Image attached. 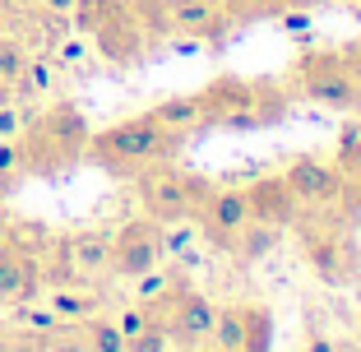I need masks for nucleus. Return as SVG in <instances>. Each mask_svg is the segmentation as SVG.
Masks as SVG:
<instances>
[{"mask_svg":"<svg viewBox=\"0 0 361 352\" xmlns=\"http://www.w3.org/2000/svg\"><path fill=\"white\" fill-rule=\"evenodd\" d=\"M23 167H42V171H56L65 162H75L79 153L88 149V121L75 102H56L47 107L37 121H23Z\"/></svg>","mask_w":361,"mask_h":352,"instance_id":"obj_1","label":"nucleus"},{"mask_svg":"<svg viewBox=\"0 0 361 352\" xmlns=\"http://www.w3.org/2000/svg\"><path fill=\"white\" fill-rule=\"evenodd\" d=\"M176 149H180V135L162 130L153 116H130L121 126L102 130V135H88V153L102 167H144V162L171 158Z\"/></svg>","mask_w":361,"mask_h":352,"instance_id":"obj_2","label":"nucleus"},{"mask_svg":"<svg viewBox=\"0 0 361 352\" xmlns=\"http://www.w3.org/2000/svg\"><path fill=\"white\" fill-rule=\"evenodd\" d=\"M139 200L149 209V218L158 227H176L180 218H190L204 200H209V186L180 176V171H167V167H153L139 176Z\"/></svg>","mask_w":361,"mask_h":352,"instance_id":"obj_3","label":"nucleus"},{"mask_svg":"<svg viewBox=\"0 0 361 352\" xmlns=\"http://www.w3.org/2000/svg\"><path fill=\"white\" fill-rule=\"evenodd\" d=\"M301 88H306L315 102L324 107H338V111H357L361 107V84L352 75V65L334 51H306L297 65Z\"/></svg>","mask_w":361,"mask_h":352,"instance_id":"obj_4","label":"nucleus"},{"mask_svg":"<svg viewBox=\"0 0 361 352\" xmlns=\"http://www.w3.org/2000/svg\"><path fill=\"white\" fill-rule=\"evenodd\" d=\"M162 260V227L153 218H130L111 232V274L116 278H144Z\"/></svg>","mask_w":361,"mask_h":352,"instance_id":"obj_5","label":"nucleus"},{"mask_svg":"<svg viewBox=\"0 0 361 352\" xmlns=\"http://www.w3.org/2000/svg\"><path fill=\"white\" fill-rule=\"evenodd\" d=\"M158 23L185 37H204V42H223V32L232 28V14L223 10V0H153Z\"/></svg>","mask_w":361,"mask_h":352,"instance_id":"obj_6","label":"nucleus"},{"mask_svg":"<svg viewBox=\"0 0 361 352\" xmlns=\"http://www.w3.org/2000/svg\"><path fill=\"white\" fill-rule=\"evenodd\" d=\"M42 283L47 269L37 265V255L5 236V245H0V306H28L42 292Z\"/></svg>","mask_w":361,"mask_h":352,"instance_id":"obj_7","label":"nucleus"},{"mask_svg":"<svg viewBox=\"0 0 361 352\" xmlns=\"http://www.w3.org/2000/svg\"><path fill=\"white\" fill-rule=\"evenodd\" d=\"M93 37H97V51H102L106 61L130 65V61H139V51H144V14H135V5L126 0Z\"/></svg>","mask_w":361,"mask_h":352,"instance_id":"obj_8","label":"nucleus"},{"mask_svg":"<svg viewBox=\"0 0 361 352\" xmlns=\"http://www.w3.org/2000/svg\"><path fill=\"white\" fill-rule=\"evenodd\" d=\"M213 320H218V306H213L204 292H180L176 306L167 310V334L171 343H204L213 334Z\"/></svg>","mask_w":361,"mask_h":352,"instance_id":"obj_9","label":"nucleus"},{"mask_svg":"<svg viewBox=\"0 0 361 352\" xmlns=\"http://www.w3.org/2000/svg\"><path fill=\"white\" fill-rule=\"evenodd\" d=\"M245 200H250V223H269V227H292L297 223V195L287 190L283 176H259L250 190H245Z\"/></svg>","mask_w":361,"mask_h":352,"instance_id":"obj_10","label":"nucleus"},{"mask_svg":"<svg viewBox=\"0 0 361 352\" xmlns=\"http://www.w3.org/2000/svg\"><path fill=\"white\" fill-rule=\"evenodd\" d=\"M204 209V232L213 236V241H232V236H241V227L250 223V200H245V190H209V200L200 204Z\"/></svg>","mask_w":361,"mask_h":352,"instance_id":"obj_11","label":"nucleus"},{"mask_svg":"<svg viewBox=\"0 0 361 352\" xmlns=\"http://www.w3.org/2000/svg\"><path fill=\"white\" fill-rule=\"evenodd\" d=\"M61 260L75 278H97L111 269V232H70L61 241Z\"/></svg>","mask_w":361,"mask_h":352,"instance_id":"obj_12","label":"nucleus"},{"mask_svg":"<svg viewBox=\"0 0 361 352\" xmlns=\"http://www.w3.org/2000/svg\"><path fill=\"white\" fill-rule=\"evenodd\" d=\"M200 107H204L209 121L223 126L232 111H259V88L245 84V79H218V84H209V93L200 97Z\"/></svg>","mask_w":361,"mask_h":352,"instance_id":"obj_13","label":"nucleus"},{"mask_svg":"<svg viewBox=\"0 0 361 352\" xmlns=\"http://www.w3.org/2000/svg\"><path fill=\"white\" fill-rule=\"evenodd\" d=\"M287 190L297 195V200H334V190H338V171L329 167V162H315V158H297L292 167H287Z\"/></svg>","mask_w":361,"mask_h":352,"instance_id":"obj_14","label":"nucleus"},{"mask_svg":"<svg viewBox=\"0 0 361 352\" xmlns=\"http://www.w3.org/2000/svg\"><path fill=\"white\" fill-rule=\"evenodd\" d=\"M149 116L158 121L162 130H176V135H185V130H195V126L204 121V107H200V97H167V102H158Z\"/></svg>","mask_w":361,"mask_h":352,"instance_id":"obj_15","label":"nucleus"},{"mask_svg":"<svg viewBox=\"0 0 361 352\" xmlns=\"http://www.w3.org/2000/svg\"><path fill=\"white\" fill-rule=\"evenodd\" d=\"M241 352H274V315H269V306H241Z\"/></svg>","mask_w":361,"mask_h":352,"instance_id":"obj_16","label":"nucleus"},{"mask_svg":"<svg viewBox=\"0 0 361 352\" xmlns=\"http://www.w3.org/2000/svg\"><path fill=\"white\" fill-rule=\"evenodd\" d=\"M306 260L315 265V274L324 278V283H338L343 278V250H338V241H334L329 232H310L306 236Z\"/></svg>","mask_w":361,"mask_h":352,"instance_id":"obj_17","label":"nucleus"},{"mask_svg":"<svg viewBox=\"0 0 361 352\" xmlns=\"http://www.w3.org/2000/svg\"><path fill=\"white\" fill-rule=\"evenodd\" d=\"M51 310H56V320H88L97 310V297H88V292H75L70 283H61V288L51 292Z\"/></svg>","mask_w":361,"mask_h":352,"instance_id":"obj_18","label":"nucleus"},{"mask_svg":"<svg viewBox=\"0 0 361 352\" xmlns=\"http://www.w3.org/2000/svg\"><path fill=\"white\" fill-rule=\"evenodd\" d=\"M209 339L218 343V352H241V306H218Z\"/></svg>","mask_w":361,"mask_h":352,"instance_id":"obj_19","label":"nucleus"},{"mask_svg":"<svg viewBox=\"0 0 361 352\" xmlns=\"http://www.w3.org/2000/svg\"><path fill=\"white\" fill-rule=\"evenodd\" d=\"M84 343H88V352H126V334L116 329V320H88L84 324Z\"/></svg>","mask_w":361,"mask_h":352,"instance_id":"obj_20","label":"nucleus"},{"mask_svg":"<svg viewBox=\"0 0 361 352\" xmlns=\"http://www.w3.org/2000/svg\"><path fill=\"white\" fill-rule=\"evenodd\" d=\"M37 93H51V65L47 61H32L23 65V75L14 79V97H37Z\"/></svg>","mask_w":361,"mask_h":352,"instance_id":"obj_21","label":"nucleus"},{"mask_svg":"<svg viewBox=\"0 0 361 352\" xmlns=\"http://www.w3.org/2000/svg\"><path fill=\"white\" fill-rule=\"evenodd\" d=\"M223 10L236 19H278L287 10V0H223Z\"/></svg>","mask_w":361,"mask_h":352,"instance_id":"obj_22","label":"nucleus"},{"mask_svg":"<svg viewBox=\"0 0 361 352\" xmlns=\"http://www.w3.org/2000/svg\"><path fill=\"white\" fill-rule=\"evenodd\" d=\"M28 56H32V51L19 42V37H10V32H0V75L10 79V84L23 75V65H28Z\"/></svg>","mask_w":361,"mask_h":352,"instance_id":"obj_23","label":"nucleus"},{"mask_svg":"<svg viewBox=\"0 0 361 352\" xmlns=\"http://www.w3.org/2000/svg\"><path fill=\"white\" fill-rule=\"evenodd\" d=\"M171 334H167V320H149L135 339H126V352H167Z\"/></svg>","mask_w":361,"mask_h":352,"instance_id":"obj_24","label":"nucleus"},{"mask_svg":"<svg viewBox=\"0 0 361 352\" xmlns=\"http://www.w3.org/2000/svg\"><path fill=\"white\" fill-rule=\"evenodd\" d=\"M241 236H245V241H241V260H255V255H264L269 245L278 241V227H269V223H255V227H250V223H245Z\"/></svg>","mask_w":361,"mask_h":352,"instance_id":"obj_25","label":"nucleus"},{"mask_svg":"<svg viewBox=\"0 0 361 352\" xmlns=\"http://www.w3.org/2000/svg\"><path fill=\"white\" fill-rule=\"evenodd\" d=\"M37 348L42 352H88V343H84V329H61V324H56L51 339H42Z\"/></svg>","mask_w":361,"mask_h":352,"instance_id":"obj_26","label":"nucleus"},{"mask_svg":"<svg viewBox=\"0 0 361 352\" xmlns=\"http://www.w3.org/2000/svg\"><path fill=\"white\" fill-rule=\"evenodd\" d=\"M19 171H23V149L14 139H0V186H10Z\"/></svg>","mask_w":361,"mask_h":352,"instance_id":"obj_27","label":"nucleus"},{"mask_svg":"<svg viewBox=\"0 0 361 352\" xmlns=\"http://www.w3.org/2000/svg\"><path fill=\"white\" fill-rule=\"evenodd\" d=\"M149 320H153V315H149V306H144V301H139V306H130L126 315H121V320H116V329L126 334V339H135V334L144 329V324H149Z\"/></svg>","mask_w":361,"mask_h":352,"instance_id":"obj_28","label":"nucleus"},{"mask_svg":"<svg viewBox=\"0 0 361 352\" xmlns=\"http://www.w3.org/2000/svg\"><path fill=\"white\" fill-rule=\"evenodd\" d=\"M19 130H23V111L14 102H5L0 107V139H19Z\"/></svg>","mask_w":361,"mask_h":352,"instance_id":"obj_29","label":"nucleus"},{"mask_svg":"<svg viewBox=\"0 0 361 352\" xmlns=\"http://www.w3.org/2000/svg\"><path fill=\"white\" fill-rule=\"evenodd\" d=\"M19 324H28V329H56V310H19Z\"/></svg>","mask_w":361,"mask_h":352,"instance_id":"obj_30","label":"nucleus"},{"mask_svg":"<svg viewBox=\"0 0 361 352\" xmlns=\"http://www.w3.org/2000/svg\"><path fill=\"white\" fill-rule=\"evenodd\" d=\"M338 149H343V158H348V153H357V149H361V130H357V126H348V130H343Z\"/></svg>","mask_w":361,"mask_h":352,"instance_id":"obj_31","label":"nucleus"},{"mask_svg":"<svg viewBox=\"0 0 361 352\" xmlns=\"http://www.w3.org/2000/svg\"><path fill=\"white\" fill-rule=\"evenodd\" d=\"M61 61H65V65L84 61V47H79V42H61Z\"/></svg>","mask_w":361,"mask_h":352,"instance_id":"obj_32","label":"nucleus"},{"mask_svg":"<svg viewBox=\"0 0 361 352\" xmlns=\"http://www.w3.org/2000/svg\"><path fill=\"white\" fill-rule=\"evenodd\" d=\"M37 5L51 10V14H70V10H75V0H37Z\"/></svg>","mask_w":361,"mask_h":352,"instance_id":"obj_33","label":"nucleus"},{"mask_svg":"<svg viewBox=\"0 0 361 352\" xmlns=\"http://www.w3.org/2000/svg\"><path fill=\"white\" fill-rule=\"evenodd\" d=\"M5 102H14V84L0 75V107H5Z\"/></svg>","mask_w":361,"mask_h":352,"instance_id":"obj_34","label":"nucleus"},{"mask_svg":"<svg viewBox=\"0 0 361 352\" xmlns=\"http://www.w3.org/2000/svg\"><path fill=\"white\" fill-rule=\"evenodd\" d=\"M315 5H324V0H287V10H315Z\"/></svg>","mask_w":361,"mask_h":352,"instance_id":"obj_35","label":"nucleus"},{"mask_svg":"<svg viewBox=\"0 0 361 352\" xmlns=\"http://www.w3.org/2000/svg\"><path fill=\"white\" fill-rule=\"evenodd\" d=\"M306 352H334V343H329V339H310Z\"/></svg>","mask_w":361,"mask_h":352,"instance_id":"obj_36","label":"nucleus"},{"mask_svg":"<svg viewBox=\"0 0 361 352\" xmlns=\"http://www.w3.org/2000/svg\"><path fill=\"white\" fill-rule=\"evenodd\" d=\"M0 245H5V232H0Z\"/></svg>","mask_w":361,"mask_h":352,"instance_id":"obj_37","label":"nucleus"}]
</instances>
